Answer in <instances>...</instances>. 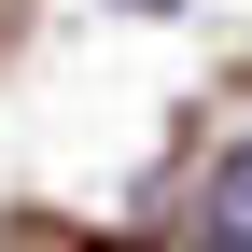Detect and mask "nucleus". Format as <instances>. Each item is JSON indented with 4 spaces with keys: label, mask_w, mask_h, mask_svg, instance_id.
<instances>
[{
    "label": "nucleus",
    "mask_w": 252,
    "mask_h": 252,
    "mask_svg": "<svg viewBox=\"0 0 252 252\" xmlns=\"http://www.w3.org/2000/svg\"><path fill=\"white\" fill-rule=\"evenodd\" d=\"M196 252H252V140L210 168V196H196Z\"/></svg>",
    "instance_id": "1"
}]
</instances>
